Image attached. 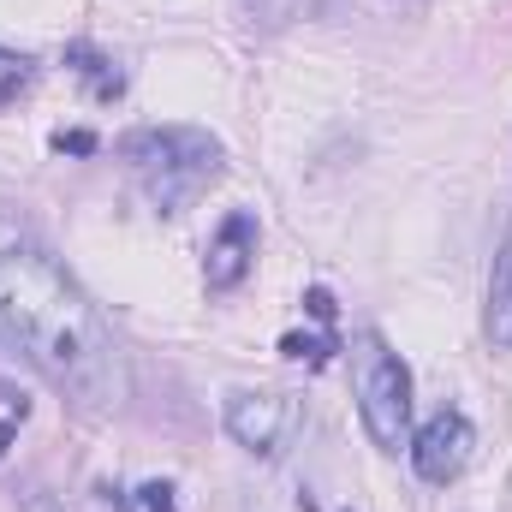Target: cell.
<instances>
[{"instance_id": "cell-1", "label": "cell", "mask_w": 512, "mask_h": 512, "mask_svg": "<svg viewBox=\"0 0 512 512\" xmlns=\"http://www.w3.org/2000/svg\"><path fill=\"white\" fill-rule=\"evenodd\" d=\"M0 340L84 405H120L126 393V364L102 310L54 256L30 245L0 251Z\"/></svg>"}, {"instance_id": "cell-2", "label": "cell", "mask_w": 512, "mask_h": 512, "mask_svg": "<svg viewBox=\"0 0 512 512\" xmlns=\"http://www.w3.org/2000/svg\"><path fill=\"white\" fill-rule=\"evenodd\" d=\"M120 155L131 161V173L143 179L149 203L161 215L191 209L215 179H221V143L197 126H143L120 137Z\"/></svg>"}, {"instance_id": "cell-3", "label": "cell", "mask_w": 512, "mask_h": 512, "mask_svg": "<svg viewBox=\"0 0 512 512\" xmlns=\"http://www.w3.org/2000/svg\"><path fill=\"white\" fill-rule=\"evenodd\" d=\"M352 376H358V417H364L370 441L382 453H399L405 429H411V370H405V358L382 334H358L352 340Z\"/></svg>"}, {"instance_id": "cell-4", "label": "cell", "mask_w": 512, "mask_h": 512, "mask_svg": "<svg viewBox=\"0 0 512 512\" xmlns=\"http://www.w3.org/2000/svg\"><path fill=\"white\" fill-rule=\"evenodd\" d=\"M221 417H227V435L239 447H251V453H280L292 441V429H298V405L286 393H274V387H239V393H227Z\"/></svg>"}, {"instance_id": "cell-5", "label": "cell", "mask_w": 512, "mask_h": 512, "mask_svg": "<svg viewBox=\"0 0 512 512\" xmlns=\"http://www.w3.org/2000/svg\"><path fill=\"white\" fill-rule=\"evenodd\" d=\"M471 453H477V429H471L459 411H435V417L417 429V441H411V471H417L429 489H447V483L465 477Z\"/></svg>"}, {"instance_id": "cell-6", "label": "cell", "mask_w": 512, "mask_h": 512, "mask_svg": "<svg viewBox=\"0 0 512 512\" xmlns=\"http://www.w3.org/2000/svg\"><path fill=\"white\" fill-rule=\"evenodd\" d=\"M251 262H256V215L233 209V215L215 227V239H209V262H203L209 292H233V286L251 274Z\"/></svg>"}, {"instance_id": "cell-7", "label": "cell", "mask_w": 512, "mask_h": 512, "mask_svg": "<svg viewBox=\"0 0 512 512\" xmlns=\"http://www.w3.org/2000/svg\"><path fill=\"white\" fill-rule=\"evenodd\" d=\"M483 328L489 340L512 352V221H507V239L495 251V274H489V310H483Z\"/></svg>"}, {"instance_id": "cell-8", "label": "cell", "mask_w": 512, "mask_h": 512, "mask_svg": "<svg viewBox=\"0 0 512 512\" xmlns=\"http://www.w3.org/2000/svg\"><path fill=\"white\" fill-rule=\"evenodd\" d=\"M66 60L78 66V78H90V90H96L102 102H114V96L126 90V78L114 72V60H108V54H96V48H84V42H72V48H66Z\"/></svg>"}, {"instance_id": "cell-9", "label": "cell", "mask_w": 512, "mask_h": 512, "mask_svg": "<svg viewBox=\"0 0 512 512\" xmlns=\"http://www.w3.org/2000/svg\"><path fill=\"white\" fill-rule=\"evenodd\" d=\"M30 84H36V66H30L24 54L0 48V108H12L18 96H30Z\"/></svg>"}, {"instance_id": "cell-10", "label": "cell", "mask_w": 512, "mask_h": 512, "mask_svg": "<svg viewBox=\"0 0 512 512\" xmlns=\"http://www.w3.org/2000/svg\"><path fill=\"white\" fill-rule=\"evenodd\" d=\"M334 346H340L334 334H286V340H280V352H286V358H310V364H328V352H334Z\"/></svg>"}, {"instance_id": "cell-11", "label": "cell", "mask_w": 512, "mask_h": 512, "mask_svg": "<svg viewBox=\"0 0 512 512\" xmlns=\"http://www.w3.org/2000/svg\"><path fill=\"white\" fill-rule=\"evenodd\" d=\"M143 495V512H173V489L167 483H149V489H137Z\"/></svg>"}, {"instance_id": "cell-12", "label": "cell", "mask_w": 512, "mask_h": 512, "mask_svg": "<svg viewBox=\"0 0 512 512\" xmlns=\"http://www.w3.org/2000/svg\"><path fill=\"white\" fill-rule=\"evenodd\" d=\"M54 149H72V155H90V149H96V137H90V131H60V137H54Z\"/></svg>"}]
</instances>
